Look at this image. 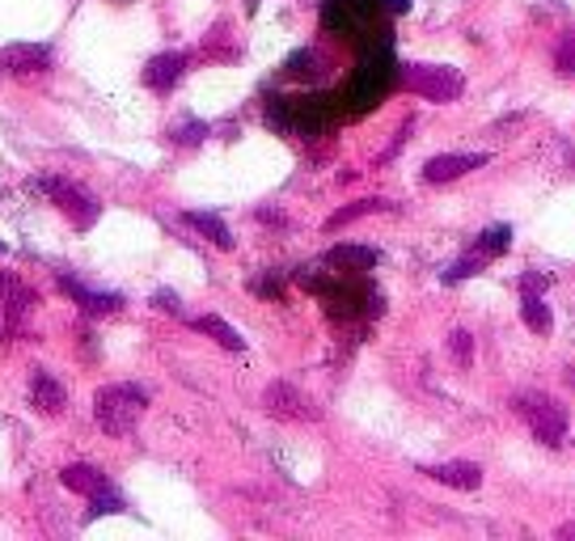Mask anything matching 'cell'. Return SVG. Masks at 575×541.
I'll return each mask as SVG.
<instances>
[{
	"mask_svg": "<svg viewBox=\"0 0 575 541\" xmlns=\"http://www.w3.org/2000/svg\"><path fill=\"white\" fill-rule=\"evenodd\" d=\"M38 187L56 199V208H60V212H64V216L77 224V228H90V224L97 221V212H102L94 195H85L81 187L64 183V178H38Z\"/></svg>",
	"mask_w": 575,
	"mask_h": 541,
	"instance_id": "obj_4",
	"label": "cell"
},
{
	"mask_svg": "<svg viewBox=\"0 0 575 541\" xmlns=\"http://www.w3.org/2000/svg\"><path fill=\"white\" fill-rule=\"evenodd\" d=\"M559 538H563V541H575V520H567V525L559 529Z\"/></svg>",
	"mask_w": 575,
	"mask_h": 541,
	"instance_id": "obj_24",
	"label": "cell"
},
{
	"mask_svg": "<svg viewBox=\"0 0 575 541\" xmlns=\"http://www.w3.org/2000/svg\"><path fill=\"white\" fill-rule=\"evenodd\" d=\"M448 351H453V360H457L461 368H470V355H474V339H470L466 330H453V334H448Z\"/></svg>",
	"mask_w": 575,
	"mask_h": 541,
	"instance_id": "obj_20",
	"label": "cell"
},
{
	"mask_svg": "<svg viewBox=\"0 0 575 541\" xmlns=\"http://www.w3.org/2000/svg\"><path fill=\"white\" fill-rule=\"evenodd\" d=\"M389 4H394V9H398V13H402V9H407V0H389Z\"/></svg>",
	"mask_w": 575,
	"mask_h": 541,
	"instance_id": "obj_27",
	"label": "cell"
},
{
	"mask_svg": "<svg viewBox=\"0 0 575 541\" xmlns=\"http://www.w3.org/2000/svg\"><path fill=\"white\" fill-rule=\"evenodd\" d=\"M47 64H51V47H43V43H13L0 51V72H9V77L43 72Z\"/></svg>",
	"mask_w": 575,
	"mask_h": 541,
	"instance_id": "obj_7",
	"label": "cell"
},
{
	"mask_svg": "<svg viewBox=\"0 0 575 541\" xmlns=\"http://www.w3.org/2000/svg\"><path fill=\"white\" fill-rule=\"evenodd\" d=\"M60 287H64L85 314H115V309H124V296H115V292H94V287L77 284L72 275H60Z\"/></svg>",
	"mask_w": 575,
	"mask_h": 541,
	"instance_id": "obj_9",
	"label": "cell"
},
{
	"mask_svg": "<svg viewBox=\"0 0 575 541\" xmlns=\"http://www.w3.org/2000/svg\"><path fill=\"white\" fill-rule=\"evenodd\" d=\"M31 402L38 414H60L68 407V393H64V385L56 381L47 368H38L31 381Z\"/></svg>",
	"mask_w": 575,
	"mask_h": 541,
	"instance_id": "obj_10",
	"label": "cell"
},
{
	"mask_svg": "<svg viewBox=\"0 0 575 541\" xmlns=\"http://www.w3.org/2000/svg\"><path fill=\"white\" fill-rule=\"evenodd\" d=\"M423 474L445 482V486H457V491H474L482 486V466L474 461H445V466H423Z\"/></svg>",
	"mask_w": 575,
	"mask_h": 541,
	"instance_id": "obj_11",
	"label": "cell"
},
{
	"mask_svg": "<svg viewBox=\"0 0 575 541\" xmlns=\"http://www.w3.org/2000/svg\"><path fill=\"white\" fill-rule=\"evenodd\" d=\"M382 208H389L385 199H360V203H352V208H343V212H335L330 221H326V228H343L348 221H360V216H368V212H382Z\"/></svg>",
	"mask_w": 575,
	"mask_h": 541,
	"instance_id": "obj_18",
	"label": "cell"
},
{
	"mask_svg": "<svg viewBox=\"0 0 575 541\" xmlns=\"http://www.w3.org/2000/svg\"><path fill=\"white\" fill-rule=\"evenodd\" d=\"M508 228L500 224V228H486V233H479V242H474V250L470 255H479V258H491V255H504L508 250Z\"/></svg>",
	"mask_w": 575,
	"mask_h": 541,
	"instance_id": "obj_17",
	"label": "cell"
},
{
	"mask_svg": "<svg viewBox=\"0 0 575 541\" xmlns=\"http://www.w3.org/2000/svg\"><path fill=\"white\" fill-rule=\"evenodd\" d=\"M174 140H178V144H199V140H203V124H187V128H178L174 131Z\"/></svg>",
	"mask_w": 575,
	"mask_h": 541,
	"instance_id": "obj_22",
	"label": "cell"
},
{
	"mask_svg": "<svg viewBox=\"0 0 575 541\" xmlns=\"http://www.w3.org/2000/svg\"><path fill=\"white\" fill-rule=\"evenodd\" d=\"M17 284V280H9V275H4V271H0V292H9V287Z\"/></svg>",
	"mask_w": 575,
	"mask_h": 541,
	"instance_id": "obj_25",
	"label": "cell"
},
{
	"mask_svg": "<svg viewBox=\"0 0 575 541\" xmlns=\"http://www.w3.org/2000/svg\"><path fill=\"white\" fill-rule=\"evenodd\" d=\"M262 407L267 414H275V419H301V423H309V419H318L314 411V402L301 393V389H292L288 381H275L267 393H262Z\"/></svg>",
	"mask_w": 575,
	"mask_h": 541,
	"instance_id": "obj_5",
	"label": "cell"
},
{
	"mask_svg": "<svg viewBox=\"0 0 575 541\" xmlns=\"http://www.w3.org/2000/svg\"><path fill=\"white\" fill-rule=\"evenodd\" d=\"M183 221L191 224L195 233H203L212 246H221V250H233V233H228V224L221 216H212V212H187Z\"/></svg>",
	"mask_w": 575,
	"mask_h": 541,
	"instance_id": "obj_13",
	"label": "cell"
},
{
	"mask_svg": "<svg viewBox=\"0 0 575 541\" xmlns=\"http://www.w3.org/2000/svg\"><path fill=\"white\" fill-rule=\"evenodd\" d=\"M195 330H203V334H212V339H216L221 348H228V351H242V348H246V339H242V334H237V330H233L228 321L212 318V314H208V318H195Z\"/></svg>",
	"mask_w": 575,
	"mask_h": 541,
	"instance_id": "obj_14",
	"label": "cell"
},
{
	"mask_svg": "<svg viewBox=\"0 0 575 541\" xmlns=\"http://www.w3.org/2000/svg\"><path fill=\"white\" fill-rule=\"evenodd\" d=\"M407 85H411L419 97H427V102H453V97H461V90H466L461 72L448 64H411L407 68Z\"/></svg>",
	"mask_w": 575,
	"mask_h": 541,
	"instance_id": "obj_3",
	"label": "cell"
},
{
	"mask_svg": "<svg viewBox=\"0 0 575 541\" xmlns=\"http://www.w3.org/2000/svg\"><path fill=\"white\" fill-rule=\"evenodd\" d=\"M183 72H187V56L165 51V56H157V60L144 64V85L157 90V94H165V90H174V85L183 81Z\"/></svg>",
	"mask_w": 575,
	"mask_h": 541,
	"instance_id": "obj_8",
	"label": "cell"
},
{
	"mask_svg": "<svg viewBox=\"0 0 575 541\" xmlns=\"http://www.w3.org/2000/svg\"><path fill=\"white\" fill-rule=\"evenodd\" d=\"M563 377H567V385H572V389H575V368H567V373H563Z\"/></svg>",
	"mask_w": 575,
	"mask_h": 541,
	"instance_id": "obj_26",
	"label": "cell"
},
{
	"mask_svg": "<svg viewBox=\"0 0 575 541\" xmlns=\"http://www.w3.org/2000/svg\"><path fill=\"white\" fill-rule=\"evenodd\" d=\"M520 318H525L529 330L545 334V330H550V305H545L538 292H525V301H520Z\"/></svg>",
	"mask_w": 575,
	"mask_h": 541,
	"instance_id": "obj_15",
	"label": "cell"
},
{
	"mask_svg": "<svg viewBox=\"0 0 575 541\" xmlns=\"http://www.w3.org/2000/svg\"><path fill=\"white\" fill-rule=\"evenodd\" d=\"M60 478H64L68 491L90 495V499H97V495H106V491H110V482H106V474H102L97 466H68Z\"/></svg>",
	"mask_w": 575,
	"mask_h": 541,
	"instance_id": "obj_12",
	"label": "cell"
},
{
	"mask_svg": "<svg viewBox=\"0 0 575 541\" xmlns=\"http://www.w3.org/2000/svg\"><path fill=\"white\" fill-rule=\"evenodd\" d=\"M144 407H149V393L140 385H106L94 398V419L106 436H131Z\"/></svg>",
	"mask_w": 575,
	"mask_h": 541,
	"instance_id": "obj_1",
	"label": "cell"
},
{
	"mask_svg": "<svg viewBox=\"0 0 575 541\" xmlns=\"http://www.w3.org/2000/svg\"><path fill=\"white\" fill-rule=\"evenodd\" d=\"M0 255H4V242H0Z\"/></svg>",
	"mask_w": 575,
	"mask_h": 541,
	"instance_id": "obj_28",
	"label": "cell"
},
{
	"mask_svg": "<svg viewBox=\"0 0 575 541\" xmlns=\"http://www.w3.org/2000/svg\"><path fill=\"white\" fill-rule=\"evenodd\" d=\"M106 511H124V499H119V495H110V491H106V495H97L94 508H90V520L106 516Z\"/></svg>",
	"mask_w": 575,
	"mask_h": 541,
	"instance_id": "obj_21",
	"label": "cell"
},
{
	"mask_svg": "<svg viewBox=\"0 0 575 541\" xmlns=\"http://www.w3.org/2000/svg\"><path fill=\"white\" fill-rule=\"evenodd\" d=\"M153 305L165 309V314H178V318H183V305H178V296H174V292H157V296H153Z\"/></svg>",
	"mask_w": 575,
	"mask_h": 541,
	"instance_id": "obj_23",
	"label": "cell"
},
{
	"mask_svg": "<svg viewBox=\"0 0 575 541\" xmlns=\"http://www.w3.org/2000/svg\"><path fill=\"white\" fill-rule=\"evenodd\" d=\"M330 262H339V267H360V271H368V267L377 262V250H368V246H335V250H330Z\"/></svg>",
	"mask_w": 575,
	"mask_h": 541,
	"instance_id": "obj_16",
	"label": "cell"
},
{
	"mask_svg": "<svg viewBox=\"0 0 575 541\" xmlns=\"http://www.w3.org/2000/svg\"><path fill=\"white\" fill-rule=\"evenodd\" d=\"M512 407L525 414L529 432H533L542 445H563V436H567V411H563L554 398H545V393H520Z\"/></svg>",
	"mask_w": 575,
	"mask_h": 541,
	"instance_id": "obj_2",
	"label": "cell"
},
{
	"mask_svg": "<svg viewBox=\"0 0 575 541\" xmlns=\"http://www.w3.org/2000/svg\"><path fill=\"white\" fill-rule=\"evenodd\" d=\"M554 64L563 77H575V31H567L559 38V47H554Z\"/></svg>",
	"mask_w": 575,
	"mask_h": 541,
	"instance_id": "obj_19",
	"label": "cell"
},
{
	"mask_svg": "<svg viewBox=\"0 0 575 541\" xmlns=\"http://www.w3.org/2000/svg\"><path fill=\"white\" fill-rule=\"evenodd\" d=\"M486 161H491L486 153H441V157H432L423 165V183L441 187V183H453V178H461L470 169H482Z\"/></svg>",
	"mask_w": 575,
	"mask_h": 541,
	"instance_id": "obj_6",
	"label": "cell"
}]
</instances>
